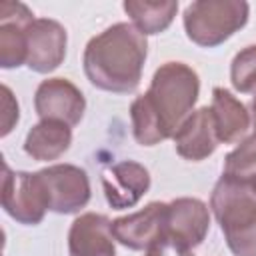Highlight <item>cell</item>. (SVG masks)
Returning a JSON list of instances; mask_svg holds the SVG:
<instances>
[{
    "label": "cell",
    "instance_id": "1",
    "mask_svg": "<svg viewBox=\"0 0 256 256\" xmlns=\"http://www.w3.org/2000/svg\"><path fill=\"white\" fill-rule=\"evenodd\" d=\"M200 78L184 62H164L152 76L150 88L130 104L132 134L140 146H156L176 134L194 112Z\"/></svg>",
    "mask_w": 256,
    "mask_h": 256
},
{
    "label": "cell",
    "instance_id": "2",
    "mask_svg": "<svg viewBox=\"0 0 256 256\" xmlns=\"http://www.w3.org/2000/svg\"><path fill=\"white\" fill-rule=\"evenodd\" d=\"M146 56V36L134 24L116 22L88 40L82 66L92 86L104 92L130 94L142 80Z\"/></svg>",
    "mask_w": 256,
    "mask_h": 256
},
{
    "label": "cell",
    "instance_id": "3",
    "mask_svg": "<svg viewBox=\"0 0 256 256\" xmlns=\"http://www.w3.org/2000/svg\"><path fill=\"white\" fill-rule=\"evenodd\" d=\"M210 210L234 256H256V184L220 176L210 194Z\"/></svg>",
    "mask_w": 256,
    "mask_h": 256
},
{
    "label": "cell",
    "instance_id": "4",
    "mask_svg": "<svg viewBox=\"0 0 256 256\" xmlns=\"http://www.w3.org/2000/svg\"><path fill=\"white\" fill-rule=\"evenodd\" d=\"M248 16L250 6L244 0H196L186 6L182 22L194 44L216 48L244 28Z\"/></svg>",
    "mask_w": 256,
    "mask_h": 256
},
{
    "label": "cell",
    "instance_id": "5",
    "mask_svg": "<svg viewBox=\"0 0 256 256\" xmlns=\"http://www.w3.org/2000/svg\"><path fill=\"white\" fill-rule=\"evenodd\" d=\"M2 208L10 218H14L20 224H40L48 210V198L38 172L10 170L4 164Z\"/></svg>",
    "mask_w": 256,
    "mask_h": 256
},
{
    "label": "cell",
    "instance_id": "6",
    "mask_svg": "<svg viewBox=\"0 0 256 256\" xmlns=\"http://www.w3.org/2000/svg\"><path fill=\"white\" fill-rule=\"evenodd\" d=\"M48 198V210L56 214H76L90 202V178L74 164H54L38 170Z\"/></svg>",
    "mask_w": 256,
    "mask_h": 256
},
{
    "label": "cell",
    "instance_id": "7",
    "mask_svg": "<svg viewBox=\"0 0 256 256\" xmlns=\"http://www.w3.org/2000/svg\"><path fill=\"white\" fill-rule=\"evenodd\" d=\"M34 110L40 120H56L76 126L86 110V98L76 84L66 78H46L34 94Z\"/></svg>",
    "mask_w": 256,
    "mask_h": 256
},
{
    "label": "cell",
    "instance_id": "8",
    "mask_svg": "<svg viewBox=\"0 0 256 256\" xmlns=\"http://www.w3.org/2000/svg\"><path fill=\"white\" fill-rule=\"evenodd\" d=\"M26 66L32 72L48 74L64 62L68 36L60 22L52 18H34V22L26 30Z\"/></svg>",
    "mask_w": 256,
    "mask_h": 256
},
{
    "label": "cell",
    "instance_id": "9",
    "mask_svg": "<svg viewBox=\"0 0 256 256\" xmlns=\"http://www.w3.org/2000/svg\"><path fill=\"white\" fill-rule=\"evenodd\" d=\"M166 202H150L142 210L112 220V236L130 250H146L166 234Z\"/></svg>",
    "mask_w": 256,
    "mask_h": 256
},
{
    "label": "cell",
    "instance_id": "10",
    "mask_svg": "<svg viewBox=\"0 0 256 256\" xmlns=\"http://www.w3.org/2000/svg\"><path fill=\"white\" fill-rule=\"evenodd\" d=\"M34 22L32 10L22 2H0V66L20 68L28 58L26 30Z\"/></svg>",
    "mask_w": 256,
    "mask_h": 256
},
{
    "label": "cell",
    "instance_id": "11",
    "mask_svg": "<svg viewBox=\"0 0 256 256\" xmlns=\"http://www.w3.org/2000/svg\"><path fill=\"white\" fill-rule=\"evenodd\" d=\"M102 188L106 202L112 208H132L148 192L150 172L134 160H122L102 172Z\"/></svg>",
    "mask_w": 256,
    "mask_h": 256
},
{
    "label": "cell",
    "instance_id": "12",
    "mask_svg": "<svg viewBox=\"0 0 256 256\" xmlns=\"http://www.w3.org/2000/svg\"><path fill=\"white\" fill-rule=\"evenodd\" d=\"M176 152L190 162H200L212 156L220 144L212 110L202 106L194 110L172 136Z\"/></svg>",
    "mask_w": 256,
    "mask_h": 256
},
{
    "label": "cell",
    "instance_id": "13",
    "mask_svg": "<svg viewBox=\"0 0 256 256\" xmlns=\"http://www.w3.org/2000/svg\"><path fill=\"white\" fill-rule=\"evenodd\" d=\"M110 226L104 214H80L68 230V256H116Z\"/></svg>",
    "mask_w": 256,
    "mask_h": 256
},
{
    "label": "cell",
    "instance_id": "14",
    "mask_svg": "<svg viewBox=\"0 0 256 256\" xmlns=\"http://www.w3.org/2000/svg\"><path fill=\"white\" fill-rule=\"evenodd\" d=\"M210 230V210L198 198H176L168 202L166 234L184 242L188 248H196L204 242Z\"/></svg>",
    "mask_w": 256,
    "mask_h": 256
},
{
    "label": "cell",
    "instance_id": "15",
    "mask_svg": "<svg viewBox=\"0 0 256 256\" xmlns=\"http://www.w3.org/2000/svg\"><path fill=\"white\" fill-rule=\"evenodd\" d=\"M212 116L216 124V134L220 144H234L246 136L250 128L248 108L226 88L216 86L212 90Z\"/></svg>",
    "mask_w": 256,
    "mask_h": 256
},
{
    "label": "cell",
    "instance_id": "16",
    "mask_svg": "<svg viewBox=\"0 0 256 256\" xmlns=\"http://www.w3.org/2000/svg\"><path fill=\"white\" fill-rule=\"evenodd\" d=\"M72 144V128L56 120H40L24 140V152L38 162L60 158Z\"/></svg>",
    "mask_w": 256,
    "mask_h": 256
},
{
    "label": "cell",
    "instance_id": "17",
    "mask_svg": "<svg viewBox=\"0 0 256 256\" xmlns=\"http://www.w3.org/2000/svg\"><path fill=\"white\" fill-rule=\"evenodd\" d=\"M124 12L130 16L132 24L144 34H160L164 32L176 12H178V2L176 0H158V2H150V0H126L122 4Z\"/></svg>",
    "mask_w": 256,
    "mask_h": 256
},
{
    "label": "cell",
    "instance_id": "18",
    "mask_svg": "<svg viewBox=\"0 0 256 256\" xmlns=\"http://www.w3.org/2000/svg\"><path fill=\"white\" fill-rule=\"evenodd\" d=\"M224 176H230L240 182L256 184V134L244 138L226 158H224Z\"/></svg>",
    "mask_w": 256,
    "mask_h": 256
},
{
    "label": "cell",
    "instance_id": "19",
    "mask_svg": "<svg viewBox=\"0 0 256 256\" xmlns=\"http://www.w3.org/2000/svg\"><path fill=\"white\" fill-rule=\"evenodd\" d=\"M230 82L240 94H256V44L242 48L230 64Z\"/></svg>",
    "mask_w": 256,
    "mask_h": 256
},
{
    "label": "cell",
    "instance_id": "20",
    "mask_svg": "<svg viewBox=\"0 0 256 256\" xmlns=\"http://www.w3.org/2000/svg\"><path fill=\"white\" fill-rule=\"evenodd\" d=\"M144 256H194V252L184 242L164 234L162 238H158L154 244L146 248Z\"/></svg>",
    "mask_w": 256,
    "mask_h": 256
},
{
    "label": "cell",
    "instance_id": "21",
    "mask_svg": "<svg viewBox=\"0 0 256 256\" xmlns=\"http://www.w3.org/2000/svg\"><path fill=\"white\" fill-rule=\"evenodd\" d=\"M2 132L0 136H8L10 130L14 128V124L18 122L20 114H18V102L14 100L12 92L8 86H2Z\"/></svg>",
    "mask_w": 256,
    "mask_h": 256
},
{
    "label": "cell",
    "instance_id": "22",
    "mask_svg": "<svg viewBox=\"0 0 256 256\" xmlns=\"http://www.w3.org/2000/svg\"><path fill=\"white\" fill-rule=\"evenodd\" d=\"M252 122H254V128H256V96H254V100H252Z\"/></svg>",
    "mask_w": 256,
    "mask_h": 256
}]
</instances>
